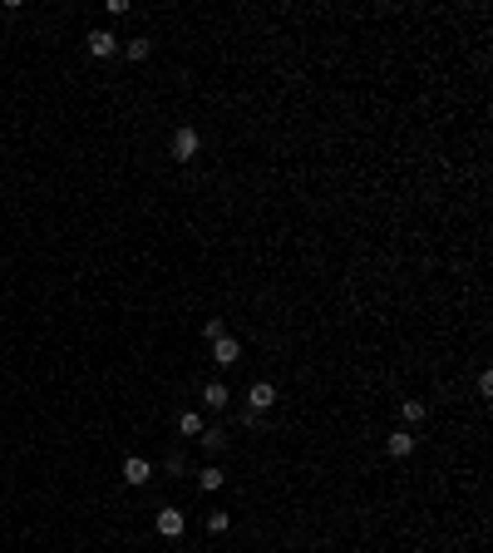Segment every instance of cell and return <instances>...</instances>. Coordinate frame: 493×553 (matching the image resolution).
I'll return each mask as SVG.
<instances>
[{
	"instance_id": "1",
	"label": "cell",
	"mask_w": 493,
	"mask_h": 553,
	"mask_svg": "<svg viewBox=\"0 0 493 553\" xmlns=\"http://www.w3.org/2000/svg\"><path fill=\"white\" fill-rule=\"evenodd\" d=\"M198 148H202L198 129H178V134H173V159H178V163H188V159H193Z\"/></svg>"
},
{
	"instance_id": "2",
	"label": "cell",
	"mask_w": 493,
	"mask_h": 553,
	"mask_svg": "<svg viewBox=\"0 0 493 553\" xmlns=\"http://www.w3.org/2000/svg\"><path fill=\"white\" fill-rule=\"evenodd\" d=\"M271 405H276V385L257 381L252 390H246V410H257V415H262V410H271Z\"/></svg>"
},
{
	"instance_id": "3",
	"label": "cell",
	"mask_w": 493,
	"mask_h": 553,
	"mask_svg": "<svg viewBox=\"0 0 493 553\" xmlns=\"http://www.w3.org/2000/svg\"><path fill=\"white\" fill-rule=\"evenodd\" d=\"M212 361H218V365H237L242 361V346L232 341V336H218V341H212Z\"/></svg>"
},
{
	"instance_id": "4",
	"label": "cell",
	"mask_w": 493,
	"mask_h": 553,
	"mask_svg": "<svg viewBox=\"0 0 493 553\" xmlns=\"http://www.w3.org/2000/svg\"><path fill=\"white\" fill-rule=\"evenodd\" d=\"M118 50V35H109V30H94V35H89V54L94 59H109Z\"/></svg>"
},
{
	"instance_id": "5",
	"label": "cell",
	"mask_w": 493,
	"mask_h": 553,
	"mask_svg": "<svg viewBox=\"0 0 493 553\" xmlns=\"http://www.w3.org/2000/svg\"><path fill=\"white\" fill-rule=\"evenodd\" d=\"M148 474H153V470H148V459H138V454H134V459H123V484H148Z\"/></svg>"
},
{
	"instance_id": "6",
	"label": "cell",
	"mask_w": 493,
	"mask_h": 553,
	"mask_svg": "<svg viewBox=\"0 0 493 553\" xmlns=\"http://www.w3.org/2000/svg\"><path fill=\"white\" fill-rule=\"evenodd\" d=\"M385 450H390V454H395V459H405V454H410V450H415V435H410V430H395V435H390V440H385Z\"/></svg>"
},
{
	"instance_id": "7",
	"label": "cell",
	"mask_w": 493,
	"mask_h": 553,
	"mask_svg": "<svg viewBox=\"0 0 493 553\" xmlns=\"http://www.w3.org/2000/svg\"><path fill=\"white\" fill-rule=\"evenodd\" d=\"M158 534H163V539H178V534H182V514H178V509H163V514H158Z\"/></svg>"
},
{
	"instance_id": "8",
	"label": "cell",
	"mask_w": 493,
	"mask_h": 553,
	"mask_svg": "<svg viewBox=\"0 0 493 553\" xmlns=\"http://www.w3.org/2000/svg\"><path fill=\"white\" fill-rule=\"evenodd\" d=\"M202 405H207V410H222V405H227V385H222V381L202 385Z\"/></svg>"
},
{
	"instance_id": "9",
	"label": "cell",
	"mask_w": 493,
	"mask_h": 553,
	"mask_svg": "<svg viewBox=\"0 0 493 553\" xmlns=\"http://www.w3.org/2000/svg\"><path fill=\"white\" fill-rule=\"evenodd\" d=\"M178 430H182V435H202L207 425H202V415H198V410H182V415H178Z\"/></svg>"
},
{
	"instance_id": "10",
	"label": "cell",
	"mask_w": 493,
	"mask_h": 553,
	"mask_svg": "<svg viewBox=\"0 0 493 553\" xmlns=\"http://www.w3.org/2000/svg\"><path fill=\"white\" fill-rule=\"evenodd\" d=\"M222 479H227V474H222L218 465H207V470L198 474V484H202V489H222Z\"/></svg>"
},
{
	"instance_id": "11",
	"label": "cell",
	"mask_w": 493,
	"mask_h": 553,
	"mask_svg": "<svg viewBox=\"0 0 493 553\" xmlns=\"http://www.w3.org/2000/svg\"><path fill=\"white\" fill-rule=\"evenodd\" d=\"M399 415H405V425H419V420H424V401H405V405H399Z\"/></svg>"
},
{
	"instance_id": "12",
	"label": "cell",
	"mask_w": 493,
	"mask_h": 553,
	"mask_svg": "<svg viewBox=\"0 0 493 553\" xmlns=\"http://www.w3.org/2000/svg\"><path fill=\"white\" fill-rule=\"evenodd\" d=\"M148 50H153L148 40H129V45H123V54H129V59H148Z\"/></svg>"
},
{
	"instance_id": "13",
	"label": "cell",
	"mask_w": 493,
	"mask_h": 553,
	"mask_svg": "<svg viewBox=\"0 0 493 553\" xmlns=\"http://www.w3.org/2000/svg\"><path fill=\"white\" fill-rule=\"evenodd\" d=\"M202 445H207L212 454H218V450H222V430H218V425H212V430H202Z\"/></svg>"
},
{
	"instance_id": "14",
	"label": "cell",
	"mask_w": 493,
	"mask_h": 553,
	"mask_svg": "<svg viewBox=\"0 0 493 553\" xmlns=\"http://www.w3.org/2000/svg\"><path fill=\"white\" fill-rule=\"evenodd\" d=\"M207 534H227V514H207Z\"/></svg>"
}]
</instances>
